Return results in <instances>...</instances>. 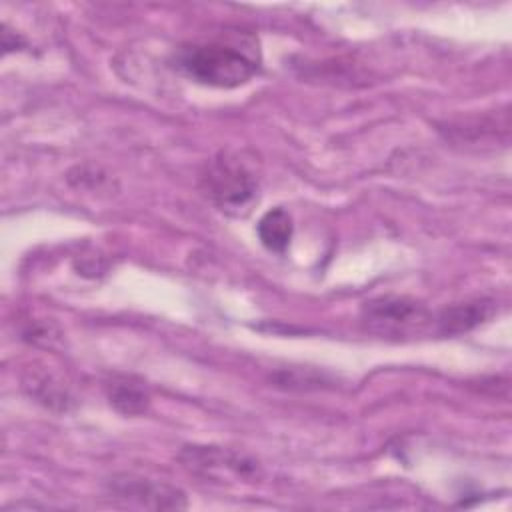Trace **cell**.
Wrapping results in <instances>:
<instances>
[{"instance_id": "2", "label": "cell", "mask_w": 512, "mask_h": 512, "mask_svg": "<svg viewBox=\"0 0 512 512\" xmlns=\"http://www.w3.org/2000/svg\"><path fill=\"white\" fill-rule=\"evenodd\" d=\"M360 318L370 332L392 338L416 334L432 320L420 302L406 296L372 298L362 306Z\"/></svg>"}, {"instance_id": "6", "label": "cell", "mask_w": 512, "mask_h": 512, "mask_svg": "<svg viewBox=\"0 0 512 512\" xmlns=\"http://www.w3.org/2000/svg\"><path fill=\"white\" fill-rule=\"evenodd\" d=\"M494 310H496L494 302L486 300V298L460 302V304L444 308L436 316V326H438V332L444 336L462 334V332H468V330L476 328L478 324L486 322L494 314Z\"/></svg>"}, {"instance_id": "1", "label": "cell", "mask_w": 512, "mask_h": 512, "mask_svg": "<svg viewBox=\"0 0 512 512\" xmlns=\"http://www.w3.org/2000/svg\"><path fill=\"white\" fill-rule=\"evenodd\" d=\"M174 64L190 80L214 88L242 86L258 70L256 62L244 52L222 44L182 46L174 54Z\"/></svg>"}, {"instance_id": "7", "label": "cell", "mask_w": 512, "mask_h": 512, "mask_svg": "<svg viewBox=\"0 0 512 512\" xmlns=\"http://www.w3.org/2000/svg\"><path fill=\"white\" fill-rule=\"evenodd\" d=\"M256 232H258V238L264 248H268L270 252H276V254H284L292 240V232H294L292 218L284 208H280V206L272 208L260 218Z\"/></svg>"}, {"instance_id": "3", "label": "cell", "mask_w": 512, "mask_h": 512, "mask_svg": "<svg viewBox=\"0 0 512 512\" xmlns=\"http://www.w3.org/2000/svg\"><path fill=\"white\" fill-rule=\"evenodd\" d=\"M206 194L216 202L224 212L238 214L242 208H248L256 198V180L248 168L226 154L216 158L204 176Z\"/></svg>"}, {"instance_id": "8", "label": "cell", "mask_w": 512, "mask_h": 512, "mask_svg": "<svg viewBox=\"0 0 512 512\" xmlns=\"http://www.w3.org/2000/svg\"><path fill=\"white\" fill-rule=\"evenodd\" d=\"M108 400L118 412H122L126 416L142 414L150 404L148 392L140 384H136L128 378L112 380L108 384Z\"/></svg>"}, {"instance_id": "4", "label": "cell", "mask_w": 512, "mask_h": 512, "mask_svg": "<svg viewBox=\"0 0 512 512\" xmlns=\"http://www.w3.org/2000/svg\"><path fill=\"white\" fill-rule=\"evenodd\" d=\"M108 492L124 500L126 504L142 506V508H154V510H180L186 508L184 494L168 484L154 482L148 478H136V476H114L108 482Z\"/></svg>"}, {"instance_id": "5", "label": "cell", "mask_w": 512, "mask_h": 512, "mask_svg": "<svg viewBox=\"0 0 512 512\" xmlns=\"http://www.w3.org/2000/svg\"><path fill=\"white\" fill-rule=\"evenodd\" d=\"M182 460L188 466H194L200 470L226 468L242 478H252L256 476V470H258L254 460L224 448H216V446H186L182 452Z\"/></svg>"}]
</instances>
